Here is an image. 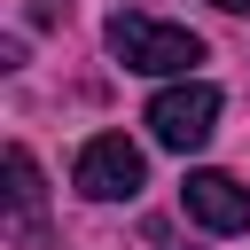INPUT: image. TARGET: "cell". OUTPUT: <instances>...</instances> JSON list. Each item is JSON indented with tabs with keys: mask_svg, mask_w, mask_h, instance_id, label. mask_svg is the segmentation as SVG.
<instances>
[{
	"mask_svg": "<svg viewBox=\"0 0 250 250\" xmlns=\"http://www.w3.org/2000/svg\"><path fill=\"white\" fill-rule=\"evenodd\" d=\"M211 8H227V16H250V0H211Z\"/></svg>",
	"mask_w": 250,
	"mask_h": 250,
	"instance_id": "cell-7",
	"label": "cell"
},
{
	"mask_svg": "<svg viewBox=\"0 0 250 250\" xmlns=\"http://www.w3.org/2000/svg\"><path fill=\"white\" fill-rule=\"evenodd\" d=\"M211 125H219V86L211 78H180V86H164L156 102H148V133L164 141V148H203L211 141Z\"/></svg>",
	"mask_w": 250,
	"mask_h": 250,
	"instance_id": "cell-3",
	"label": "cell"
},
{
	"mask_svg": "<svg viewBox=\"0 0 250 250\" xmlns=\"http://www.w3.org/2000/svg\"><path fill=\"white\" fill-rule=\"evenodd\" d=\"M109 55H117L125 70H141V78H195L203 39H195L188 23H156V16H141V8H117V16H109Z\"/></svg>",
	"mask_w": 250,
	"mask_h": 250,
	"instance_id": "cell-1",
	"label": "cell"
},
{
	"mask_svg": "<svg viewBox=\"0 0 250 250\" xmlns=\"http://www.w3.org/2000/svg\"><path fill=\"white\" fill-rule=\"evenodd\" d=\"M180 203H188V219L211 227V234H242V227H250V188L227 180V172H188Z\"/></svg>",
	"mask_w": 250,
	"mask_h": 250,
	"instance_id": "cell-4",
	"label": "cell"
},
{
	"mask_svg": "<svg viewBox=\"0 0 250 250\" xmlns=\"http://www.w3.org/2000/svg\"><path fill=\"white\" fill-rule=\"evenodd\" d=\"M62 8H70V0H31V23H55Z\"/></svg>",
	"mask_w": 250,
	"mask_h": 250,
	"instance_id": "cell-6",
	"label": "cell"
},
{
	"mask_svg": "<svg viewBox=\"0 0 250 250\" xmlns=\"http://www.w3.org/2000/svg\"><path fill=\"white\" fill-rule=\"evenodd\" d=\"M70 180H78L86 203H133V195L148 188V164H141V148H133L125 133H94V141L78 148Z\"/></svg>",
	"mask_w": 250,
	"mask_h": 250,
	"instance_id": "cell-2",
	"label": "cell"
},
{
	"mask_svg": "<svg viewBox=\"0 0 250 250\" xmlns=\"http://www.w3.org/2000/svg\"><path fill=\"white\" fill-rule=\"evenodd\" d=\"M8 211H16V234L31 242V219H39V164H31V148H8Z\"/></svg>",
	"mask_w": 250,
	"mask_h": 250,
	"instance_id": "cell-5",
	"label": "cell"
}]
</instances>
